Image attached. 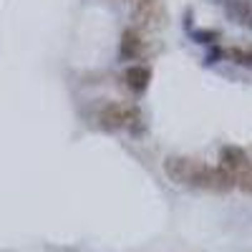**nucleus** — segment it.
Wrapping results in <instances>:
<instances>
[{
  "instance_id": "nucleus-1",
  "label": "nucleus",
  "mask_w": 252,
  "mask_h": 252,
  "mask_svg": "<svg viewBox=\"0 0 252 252\" xmlns=\"http://www.w3.org/2000/svg\"><path fill=\"white\" fill-rule=\"evenodd\" d=\"M209 169L202 161L187 159V157H166L164 159V172L177 184H194V187H207L209 182Z\"/></svg>"
},
{
  "instance_id": "nucleus-2",
  "label": "nucleus",
  "mask_w": 252,
  "mask_h": 252,
  "mask_svg": "<svg viewBox=\"0 0 252 252\" xmlns=\"http://www.w3.org/2000/svg\"><path fill=\"white\" fill-rule=\"evenodd\" d=\"M98 121L103 129H124V126H134L139 121V109L134 106H121V103H109L98 114Z\"/></svg>"
},
{
  "instance_id": "nucleus-3",
  "label": "nucleus",
  "mask_w": 252,
  "mask_h": 252,
  "mask_svg": "<svg viewBox=\"0 0 252 252\" xmlns=\"http://www.w3.org/2000/svg\"><path fill=\"white\" fill-rule=\"evenodd\" d=\"M250 157L245 154V149H240V146H224V149L220 152V166L224 172L235 174L240 179V174H245V169L250 166Z\"/></svg>"
},
{
  "instance_id": "nucleus-4",
  "label": "nucleus",
  "mask_w": 252,
  "mask_h": 252,
  "mask_svg": "<svg viewBox=\"0 0 252 252\" xmlns=\"http://www.w3.org/2000/svg\"><path fill=\"white\" fill-rule=\"evenodd\" d=\"M141 51H144L141 33H139V31H134V28L124 31V35H121V46H119L121 58H126V61H134V58H139V56H141Z\"/></svg>"
},
{
  "instance_id": "nucleus-5",
  "label": "nucleus",
  "mask_w": 252,
  "mask_h": 252,
  "mask_svg": "<svg viewBox=\"0 0 252 252\" xmlns=\"http://www.w3.org/2000/svg\"><path fill=\"white\" fill-rule=\"evenodd\" d=\"M126 86H129L134 94H141L146 86H149V81H152V73L146 66H131L129 71H126Z\"/></svg>"
},
{
  "instance_id": "nucleus-6",
  "label": "nucleus",
  "mask_w": 252,
  "mask_h": 252,
  "mask_svg": "<svg viewBox=\"0 0 252 252\" xmlns=\"http://www.w3.org/2000/svg\"><path fill=\"white\" fill-rule=\"evenodd\" d=\"M157 5L152 8H139V10H131V20H134V31H154L157 28Z\"/></svg>"
},
{
  "instance_id": "nucleus-7",
  "label": "nucleus",
  "mask_w": 252,
  "mask_h": 252,
  "mask_svg": "<svg viewBox=\"0 0 252 252\" xmlns=\"http://www.w3.org/2000/svg\"><path fill=\"white\" fill-rule=\"evenodd\" d=\"M235 184H237V177H235V174H229V172H224L222 166H212V169H209V182H207L209 189H217V192H227V189H232Z\"/></svg>"
},
{
  "instance_id": "nucleus-8",
  "label": "nucleus",
  "mask_w": 252,
  "mask_h": 252,
  "mask_svg": "<svg viewBox=\"0 0 252 252\" xmlns=\"http://www.w3.org/2000/svg\"><path fill=\"white\" fill-rule=\"evenodd\" d=\"M227 58H232L240 66H252V48H229Z\"/></svg>"
},
{
  "instance_id": "nucleus-9",
  "label": "nucleus",
  "mask_w": 252,
  "mask_h": 252,
  "mask_svg": "<svg viewBox=\"0 0 252 252\" xmlns=\"http://www.w3.org/2000/svg\"><path fill=\"white\" fill-rule=\"evenodd\" d=\"M237 187L242 189V192H247V194H252V164L245 169V174H240V179H237Z\"/></svg>"
},
{
  "instance_id": "nucleus-10",
  "label": "nucleus",
  "mask_w": 252,
  "mask_h": 252,
  "mask_svg": "<svg viewBox=\"0 0 252 252\" xmlns=\"http://www.w3.org/2000/svg\"><path fill=\"white\" fill-rule=\"evenodd\" d=\"M194 38L199 40V43H212V40L220 38V33H217V31H197Z\"/></svg>"
},
{
  "instance_id": "nucleus-11",
  "label": "nucleus",
  "mask_w": 252,
  "mask_h": 252,
  "mask_svg": "<svg viewBox=\"0 0 252 252\" xmlns=\"http://www.w3.org/2000/svg\"><path fill=\"white\" fill-rule=\"evenodd\" d=\"M129 3H131L134 10H139V8H152V5H157V0H129Z\"/></svg>"
}]
</instances>
